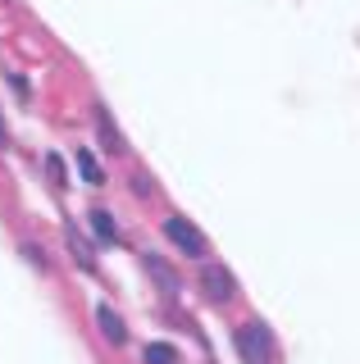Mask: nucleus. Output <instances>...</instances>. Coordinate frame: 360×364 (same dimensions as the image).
<instances>
[{
    "label": "nucleus",
    "mask_w": 360,
    "mask_h": 364,
    "mask_svg": "<svg viewBox=\"0 0 360 364\" xmlns=\"http://www.w3.org/2000/svg\"><path fill=\"white\" fill-rule=\"evenodd\" d=\"M87 219H92V232H96V242H105V246H119V223H115V214H110V210H92Z\"/></svg>",
    "instance_id": "7"
},
{
    "label": "nucleus",
    "mask_w": 360,
    "mask_h": 364,
    "mask_svg": "<svg viewBox=\"0 0 360 364\" xmlns=\"http://www.w3.org/2000/svg\"><path fill=\"white\" fill-rule=\"evenodd\" d=\"M73 164H78V173H83L87 187H105V173H100V164H96L92 151H73Z\"/></svg>",
    "instance_id": "9"
},
{
    "label": "nucleus",
    "mask_w": 360,
    "mask_h": 364,
    "mask_svg": "<svg viewBox=\"0 0 360 364\" xmlns=\"http://www.w3.org/2000/svg\"><path fill=\"white\" fill-rule=\"evenodd\" d=\"M0 146H5V119H0Z\"/></svg>",
    "instance_id": "14"
},
{
    "label": "nucleus",
    "mask_w": 360,
    "mask_h": 364,
    "mask_svg": "<svg viewBox=\"0 0 360 364\" xmlns=\"http://www.w3.org/2000/svg\"><path fill=\"white\" fill-rule=\"evenodd\" d=\"M5 77H9V87H14V91H18V96H23V100H28V82H23V73H5Z\"/></svg>",
    "instance_id": "13"
},
{
    "label": "nucleus",
    "mask_w": 360,
    "mask_h": 364,
    "mask_svg": "<svg viewBox=\"0 0 360 364\" xmlns=\"http://www.w3.org/2000/svg\"><path fill=\"white\" fill-rule=\"evenodd\" d=\"M142 360L146 364H183V355H178L174 341H146V346H142Z\"/></svg>",
    "instance_id": "8"
},
{
    "label": "nucleus",
    "mask_w": 360,
    "mask_h": 364,
    "mask_svg": "<svg viewBox=\"0 0 360 364\" xmlns=\"http://www.w3.org/2000/svg\"><path fill=\"white\" fill-rule=\"evenodd\" d=\"M233 341H238V355L242 364H274L278 350H274V337H269V328L260 318H251V323L233 328Z\"/></svg>",
    "instance_id": "1"
},
{
    "label": "nucleus",
    "mask_w": 360,
    "mask_h": 364,
    "mask_svg": "<svg viewBox=\"0 0 360 364\" xmlns=\"http://www.w3.org/2000/svg\"><path fill=\"white\" fill-rule=\"evenodd\" d=\"M128 187H132V196H137V200H151V196H155V178H151V173H132Z\"/></svg>",
    "instance_id": "11"
},
{
    "label": "nucleus",
    "mask_w": 360,
    "mask_h": 364,
    "mask_svg": "<svg viewBox=\"0 0 360 364\" xmlns=\"http://www.w3.org/2000/svg\"><path fill=\"white\" fill-rule=\"evenodd\" d=\"M23 259H28L37 273H46V250H41V246H23Z\"/></svg>",
    "instance_id": "12"
},
{
    "label": "nucleus",
    "mask_w": 360,
    "mask_h": 364,
    "mask_svg": "<svg viewBox=\"0 0 360 364\" xmlns=\"http://www.w3.org/2000/svg\"><path fill=\"white\" fill-rule=\"evenodd\" d=\"M96 328H100V337H105L110 346H123V341H128V328H123V318H119V310H110L105 301L96 305Z\"/></svg>",
    "instance_id": "5"
},
{
    "label": "nucleus",
    "mask_w": 360,
    "mask_h": 364,
    "mask_svg": "<svg viewBox=\"0 0 360 364\" xmlns=\"http://www.w3.org/2000/svg\"><path fill=\"white\" fill-rule=\"evenodd\" d=\"M201 287H206L210 305H233L238 301V278L223 264H201Z\"/></svg>",
    "instance_id": "3"
},
{
    "label": "nucleus",
    "mask_w": 360,
    "mask_h": 364,
    "mask_svg": "<svg viewBox=\"0 0 360 364\" xmlns=\"http://www.w3.org/2000/svg\"><path fill=\"white\" fill-rule=\"evenodd\" d=\"M92 119H96V136H100V146H105L110 155H128V136L119 132V123L110 119V109H105V105H92Z\"/></svg>",
    "instance_id": "4"
},
{
    "label": "nucleus",
    "mask_w": 360,
    "mask_h": 364,
    "mask_svg": "<svg viewBox=\"0 0 360 364\" xmlns=\"http://www.w3.org/2000/svg\"><path fill=\"white\" fill-rule=\"evenodd\" d=\"M164 237L169 242H174L178 250H183L187 259H206L210 255V242H206V232H201V228L187 219V214H164Z\"/></svg>",
    "instance_id": "2"
},
{
    "label": "nucleus",
    "mask_w": 360,
    "mask_h": 364,
    "mask_svg": "<svg viewBox=\"0 0 360 364\" xmlns=\"http://www.w3.org/2000/svg\"><path fill=\"white\" fill-rule=\"evenodd\" d=\"M46 178H51V187H69V168H64V159L46 151Z\"/></svg>",
    "instance_id": "10"
},
{
    "label": "nucleus",
    "mask_w": 360,
    "mask_h": 364,
    "mask_svg": "<svg viewBox=\"0 0 360 364\" xmlns=\"http://www.w3.org/2000/svg\"><path fill=\"white\" fill-rule=\"evenodd\" d=\"M142 269H146V273H151V278H155V282H160V291H164V296H178V291H183V287H178V273H174V269H169V264H164V259H160V255H155V250H146V255H142Z\"/></svg>",
    "instance_id": "6"
}]
</instances>
